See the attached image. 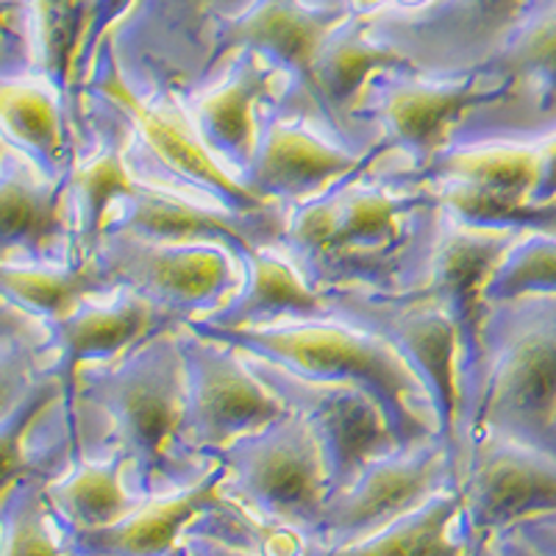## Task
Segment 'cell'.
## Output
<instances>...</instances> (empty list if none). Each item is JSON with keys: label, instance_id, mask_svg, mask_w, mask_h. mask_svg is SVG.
I'll list each match as a JSON object with an SVG mask.
<instances>
[{"label": "cell", "instance_id": "24", "mask_svg": "<svg viewBox=\"0 0 556 556\" xmlns=\"http://www.w3.org/2000/svg\"><path fill=\"white\" fill-rule=\"evenodd\" d=\"M285 81L256 53H237L220 76L184 103L201 146L240 178L251 165L262 109L278 101Z\"/></svg>", "mask_w": 556, "mask_h": 556}, {"label": "cell", "instance_id": "35", "mask_svg": "<svg viewBox=\"0 0 556 556\" xmlns=\"http://www.w3.org/2000/svg\"><path fill=\"white\" fill-rule=\"evenodd\" d=\"M37 76V37L28 0H0V81Z\"/></svg>", "mask_w": 556, "mask_h": 556}, {"label": "cell", "instance_id": "13", "mask_svg": "<svg viewBox=\"0 0 556 556\" xmlns=\"http://www.w3.org/2000/svg\"><path fill=\"white\" fill-rule=\"evenodd\" d=\"M459 538L470 554L526 520L556 515V456L493 434L462 445Z\"/></svg>", "mask_w": 556, "mask_h": 556}, {"label": "cell", "instance_id": "7", "mask_svg": "<svg viewBox=\"0 0 556 556\" xmlns=\"http://www.w3.org/2000/svg\"><path fill=\"white\" fill-rule=\"evenodd\" d=\"M208 459L226 468L223 490L237 504L312 543L329 501V473L315 431L298 412L287 409Z\"/></svg>", "mask_w": 556, "mask_h": 556}, {"label": "cell", "instance_id": "45", "mask_svg": "<svg viewBox=\"0 0 556 556\" xmlns=\"http://www.w3.org/2000/svg\"><path fill=\"white\" fill-rule=\"evenodd\" d=\"M538 520H545V523H554L556 526V515H554V518H538Z\"/></svg>", "mask_w": 556, "mask_h": 556}, {"label": "cell", "instance_id": "18", "mask_svg": "<svg viewBox=\"0 0 556 556\" xmlns=\"http://www.w3.org/2000/svg\"><path fill=\"white\" fill-rule=\"evenodd\" d=\"M445 490H456V465L440 437L381 456L348 490L326 501L309 545L342 548L359 543Z\"/></svg>", "mask_w": 556, "mask_h": 556}, {"label": "cell", "instance_id": "38", "mask_svg": "<svg viewBox=\"0 0 556 556\" xmlns=\"http://www.w3.org/2000/svg\"><path fill=\"white\" fill-rule=\"evenodd\" d=\"M184 551L187 556H262L245 545L228 543L215 534H201V531H187L184 534Z\"/></svg>", "mask_w": 556, "mask_h": 556}, {"label": "cell", "instance_id": "19", "mask_svg": "<svg viewBox=\"0 0 556 556\" xmlns=\"http://www.w3.org/2000/svg\"><path fill=\"white\" fill-rule=\"evenodd\" d=\"M384 159H390L384 146L359 156L304 123L278 121L262 109L256 151L240 181L262 201L292 208L326 195L348 178L374 170Z\"/></svg>", "mask_w": 556, "mask_h": 556}, {"label": "cell", "instance_id": "29", "mask_svg": "<svg viewBox=\"0 0 556 556\" xmlns=\"http://www.w3.org/2000/svg\"><path fill=\"white\" fill-rule=\"evenodd\" d=\"M56 520L76 529H103L146 504L126 486V459L117 454L76 462L45 486Z\"/></svg>", "mask_w": 556, "mask_h": 556}, {"label": "cell", "instance_id": "37", "mask_svg": "<svg viewBox=\"0 0 556 556\" xmlns=\"http://www.w3.org/2000/svg\"><path fill=\"white\" fill-rule=\"evenodd\" d=\"M531 201H556V137L545 139L538 146V184H534Z\"/></svg>", "mask_w": 556, "mask_h": 556}, {"label": "cell", "instance_id": "4", "mask_svg": "<svg viewBox=\"0 0 556 556\" xmlns=\"http://www.w3.org/2000/svg\"><path fill=\"white\" fill-rule=\"evenodd\" d=\"M476 434L556 456V295L551 292L490 301Z\"/></svg>", "mask_w": 556, "mask_h": 556}, {"label": "cell", "instance_id": "34", "mask_svg": "<svg viewBox=\"0 0 556 556\" xmlns=\"http://www.w3.org/2000/svg\"><path fill=\"white\" fill-rule=\"evenodd\" d=\"M53 351L48 340H17L0 345V424L31 395L48 374Z\"/></svg>", "mask_w": 556, "mask_h": 556}, {"label": "cell", "instance_id": "27", "mask_svg": "<svg viewBox=\"0 0 556 556\" xmlns=\"http://www.w3.org/2000/svg\"><path fill=\"white\" fill-rule=\"evenodd\" d=\"M0 139L48 181L70 176L78 159L67 103L42 76L0 81Z\"/></svg>", "mask_w": 556, "mask_h": 556}, {"label": "cell", "instance_id": "9", "mask_svg": "<svg viewBox=\"0 0 556 556\" xmlns=\"http://www.w3.org/2000/svg\"><path fill=\"white\" fill-rule=\"evenodd\" d=\"M326 298L331 320L379 337L409 365L429 395L437 434L459 473V342L448 315L426 290L409 295L337 290Z\"/></svg>", "mask_w": 556, "mask_h": 556}, {"label": "cell", "instance_id": "10", "mask_svg": "<svg viewBox=\"0 0 556 556\" xmlns=\"http://www.w3.org/2000/svg\"><path fill=\"white\" fill-rule=\"evenodd\" d=\"M351 14L354 12L345 7H315L309 0H260L245 17L223 31L215 56L208 62L206 87L220 76L231 56L242 51L256 53L285 81L278 101L265 106V112L278 121L304 123L334 142L315 87V59L323 39Z\"/></svg>", "mask_w": 556, "mask_h": 556}, {"label": "cell", "instance_id": "44", "mask_svg": "<svg viewBox=\"0 0 556 556\" xmlns=\"http://www.w3.org/2000/svg\"><path fill=\"white\" fill-rule=\"evenodd\" d=\"M9 151H12V148H9V146H7V142H3V139H0V159L7 156V153H9Z\"/></svg>", "mask_w": 556, "mask_h": 556}, {"label": "cell", "instance_id": "36", "mask_svg": "<svg viewBox=\"0 0 556 556\" xmlns=\"http://www.w3.org/2000/svg\"><path fill=\"white\" fill-rule=\"evenodd\" d=\"M17 340H48V326L0 295V345Z\"/></svg>", "mask_w": 556, "mask_h": 556}, {"label": "cell", "instance_id": "26", "mask_svg": "<svg viewBox=\"0 0 556 556\" xmlns=\"http://www.w3.org/2000/svg\"><path fill=\"white\" fill-rule=\"evenodd\" d=\"M312 320H331L326 292L312 290L278 248H253L242 260V285L235 298L198 323L215 329H270Z\"/></svg>", "mask_w": 556, "mask_h": 556}, {"label": "cell", "instance_id": "25", "mask_svg": "<svg viewBox=\"0 0 556 556\" xmlns=\"http://www.w3.org/2000/svg\"><path fill=\"white\" fill-rule=\"evenodd\" d=\"M387 70L415 67L401 53L376 42L367 34L362 14L345 17L323 39L315 59V87L331 123L334 142L345 151L365 156L379 146V137L362 123L359 112L367 84Z\"/></svg>", "mask_w": 556, "mask_h": 556}, {"label": "cell", "instance_id": "23", "mask_svg": "<svg viewBox=\"0 0 556 556\" xmlns=\"http://www.w3.org/2000/svg\"><path fill=\"white\" fill-rule=\"evenodd\" d=\"M181 326V317L148 304L146 298L134 292H114L109 298L84 301L67 317L48 326V342L53 351L51 370L62 381V404H70L73 399L81 367L121 359L151 337Z\"/></svg>", "mask_w": 556, "mask_h": 556}, {"label": "cell", "instance_id": "32", "mask_svg": "<svg viewBox=\"0 0 556 556\" xmlns=\"http://www.w3.org/2000/svg\"><path fill=\"white\" fill-rule=\"evenodd\" d=\"M45 486L48 479L28 476L0 501V556H67L53 529Z\"/></svg>", "mask_w": 556, "mask_h": 556}, {"label": "cell", "instance_id": "3", "mask_svg": "<svg viewBox=\"0 0 556 556\" xmlns=\"http://www.w3.org/2000/svg\"><path fill=\"white\" fill-rule=\"evenodd\" d=\"M184 326L240 354L287 367L304 379L367 392L384 412L401 448H415L431 437H440L429 395L409 365L367 331L340 320L287 323L270 329H215L198 320Z\"/></svg>", "mask_w": 556, "mask_h": 556}, {"label": "cell", "instance_id": "12", "mask_svg": "<svg viewBox=\"0 0 556 556\" xmlns=\"http://www.w3.org/2000/svg\"><path fill=\"white\" fill-rule=\"evenodd\" d=\"M504 84L486 73L434 78L415 70H387L367 84L362 123L390 153L387 165L420 170L451 142L470 109L501 96Z\"/></svg>", "mask_w": 556, "mask_h": 556}, {"label": "cell", "instance_id": "46", "mask_svg": "<svg viewBox=\"0 0 556 556\" xmlns=\"http://www.w3.org/2000/svg\"><path fill=\"white\" fill-rule=\"evenodd\" d=\"M473 556H479V551H476V554H473Z\"/></svg>", "mask_w": 556, "mask_h": 556}, {"label": "cell", "instance_id": "20", "mask_svg": "<svg viewBox=\"0 0 556 556\" xmlns=\"http://www.w3.org/2000/svg\"><path fill=\"white\" fill-rule=\"evenodd\" d=\"M285 228V206L237 215L137 184L134 192H128L114 206L106 231H121L151 242H170V245H217L242 265L253 248H278Z\"/></svg>", "mask_w": 556, "mask_h": 556}, {"label": "cell", "instance_id": "21", "mask_svg": "<svg viewBox=\"0 0 556 556\" xmlns=\"http://www.w3.org/2000/svg\"><path fill=\"white\" fill-rule=\"evenodd\" d=\"M78 262L70 176L48 181L20 153L0 159V265L67 267Z\"/></svg>", "mask_w": 556, "mask_h": 556}, {"label": "cell", "instance_id": "43", "mask_svg": "<svg viewBox=\"0 0 556 556\" xmlns=\"http://www.w3.org/2000/svg\"><path fill=\"white\" fill-rule=\"evenodd\" d=\"M479 556H498V554H495L493 543H486V545H484V548H481V551H479Z\"/></svg>", "mask_w": 556, "mask_h": 556}, {"label": "cell", "instance_id": "28", "mask_svg": "<svg viewBox=\"0 0 556 556\" xmlns=\"http://www.w3.org/2000/svg\"><path fill=\"white\" fill-rule=\"evenodd\" d=\"M62 399V381L48 367L31 395L0 424V501L20 479L42 476L53 481L73 468V456L64 440L42 424L45 412Z\"/></svg>", "mask_w": 556, "mask_h": 556}, {"label": "cell", "instance_id": "22", "mask_svg": "<svg viewBox=\"0 0 556 556\" xmlns=\"http://www.w3.org/2000/svg\"><path fill=\"white\" fill-rule=\"evenodd\" d=\"M223 481L226 468L215 459L198 484L146 501L131 515L103 529H76L51 515L59 545L67 556H187L184 534L198 518L228 501Z\"/></svg>", "mask_w": 556, "mask_h": 556}, {"label": "cell", "instance_id": "41", "mask_svg": "<svg viewBox=\"0 0 556 556\" xmlns=\"http://www.w3.org/2000/svg\"><path fill=\"white\" fill-rule=\"evenodd\" d=\"M493 548L498 556H540L538 551L531 548L529 543H523L515 531H504V534H498V538L493 540Z\"/></svg>", "mask_w": 556, "mask_h": 556}, {"label": "cell", "instance_id": "11", "mask_svg": "<svg viewBox=\"0 0 556 556\" xmlns=\"http://www.w3.org/2000/svg\"><path fill=\"white\" fill-rule=\"evenodd\" d=\"M534 0H426L362 14L367 34L434 78L470 76L513 37Z\"/></svg>", "mask_w": 556, "mask_h": 556}, {"label": "cell", "instance_id": "33", "mask_svg": "<svg viewBox=\"0 0 556 556\" xmlns=\"http://www.w3.org/2000/svg\"><path fill=\"white\" fill-rule=\"evenodd\" d=\"M531 292H551L556 295V237L529 235L520 237L498 270L490 278L486 298H515Z\"/></svg>", "mask_w": 556, "mask_h": 556}, {"label": "cell", "instance_id": "40", "mask_svg": "<svg viewBox=\"0 0 556 556\" xmlns=\"http://www.w3.org/2000/svg\"><path fill=\"white\" fill-rule=\"evenodd\" d=\"M426 0H345V7L354 14H376L381 9H409L420 7Z\"/></svg>", "mask_w": 556, "mask_h": 556}, {"label": "cell", "instance_id": "6", "mask_svg": "<svg viewBox=\"0 0 556 556\" xmlns=\"http://www.w3.org/2000/svg\"><path fill=\"white\" fill-rule=\"evenodd\" d=\"M260 0H131L106 34L121 76L148 103L184 106L206 87L223 31Z\"/></svg>", "mask_w": 556, "mask_h": 556}, {"label": "cell", "instance_id": "39", "mask_svg": "<svg viewBox=\"0 0 556 556\" xmlns=\"http://www.w3.org/2000/svg\"><path fill=\"white\" fill-rule=\"evenodd\" d=\"M515 534H518L523 543H529L531 548L538 551L540 556H556V526L545 523V520H526V523L515 526Z\"/></svg>", "mask_w": 556, "mask_h": 556}, {"label": "cell", "instance_id": "5", "mask_svg": "<svg viewBox=\"0 0 556 556\" xmlns=\"http://www.w3.org/2000/svg\"><path fill=\"white\" fill-rule=\"evenodd\" d=\"M84 96H96L117 109L128 126L126 165L134 181L153 190L173 192L206 206L251 215L278 203L253 195L237 176L217 165L215 156L201 146L187 109L162 106L139 98L121 76L112 45L103 39L96 62L81 87Z\"/></svg>", "mask_w": 556, "mask_h": 556}, {"label": "cell", "instance_id": "17", "mask_svg": "<svg viewBox=\"0 0 556 556\" xmlns=\"http://www.w3.org/2000/svg\"><path fill=\"white\" fill-rule=\"evenodd\" d=\"M184 359V440L195 454L206 456L240 437L260 431L285 415L287 406L256 379L245 356L198 331H176Z\"/></svg>", "mask_w": 556, "mask_h": 556}, {"label": "cell", "instance_id": "31", "mask_svg": "<svg viewBox=\"0 0 556 556\" xmlns=\"http://www.w3.org/2000/svg\"><path fill=\"white\" fill-rule=\"evenodd\" d=\"M459 490H445L359 543L342 548L309 545L306 556H473L459 538Z\"/></svg>", "mask_w": 556, "mask_h": 556}, {"label": "cell", "instance_id": "14", "mask_svg": "<svg viewBox=\"0 0 556 556\" xmlns=\"http://www.w3.org/2000/svg\"><path fill=\"white\" fill-rule=\"evenodd\" d=\"M98 256L114 292H134L184 323L217 312L242 285V265L217 245H170L106 231Z\"/></svg>", "mask_w": 556, "mask_h": 556}, {"label": "cell", "instance_id": "2", "mask_svg": "<svg viewBox=\"0 0 556 556\" xmlns=\"http://www.w3.org/2000/svg\"><path fill=\"white\" fill-rule=\"evenodd\" d=\"M176 331L106 365L81 367L70 404L59 401L73 462L123 456L126 486L142 501L181 493L215 465L184 440L187 381Z\"/></svg>", "mask_w": 556, "mask_h": 556}, {"label": "cell", "instance_id": "1", "mask_svg": "<svg viewBox=\"0 0 556 556\" xmlns=\"http://www.w3.org/2000/svg\"><path fill=\"white\" fill-rule=\"evenodd\" d=\"M445 226L434 187H390L367 170L287 208L278 251L317 292L409 295L429 287Z\"/></svg>", "mask_w": 556, "mask_h": 556}, {"label": "cell", "instance_id": "42", "mask_svg": "<svg viewBox=\"0 0 556 556\" xmlns=\"http://www.w3.org/2000/svg\"><path fill=\"white\" fill-rule=\"evenodd\" d=\"M309 3H315V7H345V0H309Z\"/></svg>", "mask_w": 556, "mask_h": 556}, {"label": "cell", "instance_id": "8", "mask_svg": "<svg viewBox=\"0 0 556 556\" xmlns=\"http://www.w3.org/2000/svg\"><path fill=\"white\" fill-rule=\"evenodd\" d=\"M476 73L498 78L504 89L462 117L448 148L540 146L556 137V0H534L504 48Z\"/></svg>", "mask_w": 556, "mask_h": 556}, {"label": "cell", "instance_id": "30", "mask_svg": "<svg viewBox=\"0 0 556 556\" xmlns=\"http://www.w3.org/2000/svg\"><path fill=\"white\" fill-rule=\"evenodd\" d=\"M0 295L9 304L51 326L84 301L114 295L98 251L67 267H9L0 265Z\"/></svg>", "mask_w": 556, "mask_h": 556}, {"label": "cell", "instance_id": "15", "mask_svg": "<svg viewBox=\"0 0 556 556\" xmlns=\"http://www.w3.org/2000/svg\"><path fill=\"white\" fill-rule=\"evenodd\" d=\"M518 240V235L473 231L448 220L431 281L424 287L434 298V304L448 315L459 342V456L462 445L476 434L484 387V326L490 312L486 287Z\"/></svg>", "mask_w": 556, "mask_h": 556}, {"label": "cell", "instance_id": "16", "mask_svg": "<svg viewBox=\"0 0 556 556\" xmlns=\"http://www.w3.org/2000/svg\"><path fill=\"white\" fill-rule=\"evenodd\" d=\"M245 356L256 379L276 395L287 409L304 417L320 443L329 498L354 484L370 462L404 451L387 424L384 412L367 392L345 384H323L290 374L287 367Z\"/></svg>", "mask_w": 556, "mask_h": 556}]
</instances>
